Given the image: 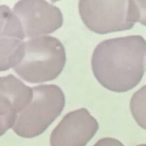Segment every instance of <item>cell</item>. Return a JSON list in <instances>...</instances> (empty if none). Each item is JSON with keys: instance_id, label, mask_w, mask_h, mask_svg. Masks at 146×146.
I'll use <instances>...</instances> for the list:
<instances>
[{"instance_id": "8992f818", "label": "cell", "mask_w": 146, "mask_h": 146, "mask_svg": "<svg viewBox=\"0 0 146 146\" xmlns=\"http://www.w3.org/2000/svg\"><path fill=\"white\" fill-rule=\"evenodd\" d=\"M99 128L98 121L85 109L68 113L50 134V146H86Z\"/></svg>"}, {"instance_id": "52a82bcc", "label": "cell", "mask_w": 146, "mask_h": 146, "mask_svg": "<svg viewBox=\"0 0 146 146\" xmlns=\"http://www.w3.org/2000/svg\"><path fill=\"white\" fill-rule=\"evenodd\" d=\"M33 89L26 86L12 74L0 80V122L1 135L13 128L18 115L31 103Z\"/></svg>"}, {"instance_id": "30bf717a", "label": "cell", "mask_w": 146, "mask_h": 146, "mask_svg": "<svg viewBox=\"0 0 146 146\" xmlns=\"http://www.w3.org/2000/svg\"><path fill=\"white\" fill-rule=\"evenodd\" d=\"M134 12L137 22L146 27V1H134Z\"/></svg>"}, {"instance_id": "277c9868", "label": "cell", "mask_w": 146, "mask_h": 146, "mask_svg": "<svg viewBox=\"0 0 146 146\" xmlns=\"http://www.w3.org/2000/svg\"><path fill=\"white\" fill-rule=\"evenodd\" d=\"M79 13L87 28L98 34L130 30L137 22L133 0H80Z\"/></svg>"}, {"instance_id": "3957f363", "label": "cell", "mask_w": 146, "mask_h": 146, "mask_svg": "<svg viewBox=\"0 0 146 146\" xmlns=\"http://www.w3.org/2000/svg\"><path fill=\"white\" fill-rule=\"evenodd\" d=\"M33 89L31 103L18 115L13 131L24 139L41 135L61 115L65 107V95L56 85H41Z\"/></svg>"}, {"instance_id": "9c48e42d", "label": "cell", "mask_w": 146, "mask_h": 146, "mask_svg": "<svg viewBox=\"0 0 146 146\" xmlns=\"http://www.w3.org/2000/svg\"><path fill=\"white\" fill-rule=\"evenodd\" d=\"M130 110L137 124L146 130V86H142L133 95Z\"/></svg>"}, {"instance_id": "5b68a950", "label": "cell", "mask_w": 146, "mask_h": 146, "mask_svg": "<svg viewBox=\"0 0 146 146\" xmlns=\"http://www.w3.org/2000/svg\"><path fill=\"white\" fill-rule=\"evenodd\" d=\"M13 12L20 20L26 38H39L62 27L63 16L60 9L44 0L17 2Z\"/></svg>"}, {"instance_id": "7c38bea8", "label": "cell", "mask_w": 146, "mask_h": 146, "mask_svg": "<svg viewBox=\"0 0 146 146\" xmlns=\"http://www.w3.org/2000/svg\"><path fill=\"white\" fill-rule=\"evenodd\" d=\"M137 146H146V144H144V145H137Z\"/></svg>"}, {"instance_id": "8fae6325", "label": "cell", "mask_w": 146, "mask_h": 146, "mask_svg": "<svg viewBox=\"0 0 146 146\" xmlns=\"http://www.w3.org/2000/svg\"><path fill=\"white\" fill-rule=\"evenodd\" d=\"M93 146H124V145L113 138H104L99 139Z\"/></svg>"}, {"instance_id": "7a4b0ae2", "label": "cell", "mask_w": 146, "mask_h": 146, "mask_svg": "<svg viewBox=\"0 0 146 146\" xmlns=\"http://www.w3.org/2000/svg\"><path fill=\"white\" fill-rule=\"evenodd\" d=\"M65 64L66 51L62 42L44 36L24 43L21 59L13 70L23 80L36 84L56 79Z\"/></svg>"}, {"instance_id": "ba28073f", "label": "cell", "mask_w": 146, "mask_h": 146, "mask_svg": "<svg viewBox=\"0 0 146 146\" xmlns=\"http://www.w3.org/2000/svg\"><path fill=\"white\" fill-rule=\"evenodd\" d=\"M1 71L15 68L19 62L26 38L22 25L14 12L1 5Z\"/></svg>"}, {"instance_id": "6da1fadb", "label": "cell", "mask_w": 146, "mask_h": 146, "mask_svg": "<svg viewBox=\"0 0 146 146\" xmlns=\"http://www.w3.org/2000/svg\"><path fill=\"white\" fill-rule=\"evenodd\" d=\"M146 40L140 35L106 39L92 56V69L104 88L115 92L133 89L145 74Z\"/></svg>"}]
</instances>
